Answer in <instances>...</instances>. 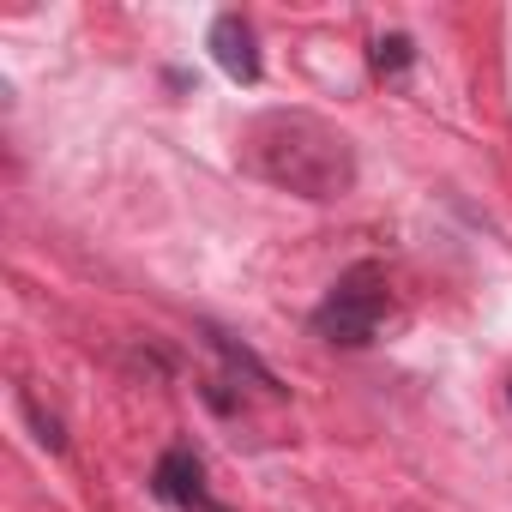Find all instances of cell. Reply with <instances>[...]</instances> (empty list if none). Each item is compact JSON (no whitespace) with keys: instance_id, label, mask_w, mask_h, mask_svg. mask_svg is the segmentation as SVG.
<instances>
[{"instance_id":"obj_5","label":"cell","mask_w":512,"mask_h":512,"mask_svg":"<svg viewBox=\"0 0 512 512\" xmlns=\"http://www.w3.org/2000/svg\"><path fill=\"white\" fill-rule=\"evenodd\" d=\"M199 332H205V344L217 350V362L229 368V380H253V386H260V392H272V398L284 392V386H278V374H272V368H266L260 356H253L247 344H235V338H229L223 326H199Z\"/></svg>"},{"instance_id":"obj_1","label":"cell","mask_w":512,"mask_h":512,"mask_svg":"<svg viewBox=\"0 0 512 512\" xmlns=\"http://www.w3.org/2000/svg\"><path fill=\"white\" fill-rule=\"evenodd\" d=\"M235 157L253 181L314 199V205H332L356 187V145L308 109H266V115L241 121Z\"/></svg>"},{"instance_id":"obj_8","label":"cell","mask_w":512,"mask_h":512,"mask_svg":"<svg viewBox=\"0 0 512 512\" xmlns=\"http://www.w3.org/2000/svg\"><path fill=\"white\" fill-rule=\"evenodd\" d=\"M506 404H512V380H506Z\"/></svg>"},{"instance_id":"obj_6","label":"cell","mask_w":512,"mask_h":512,"mask_svg":"<svg viewBox=\"0 0 512 512\" xmlns=\"http://www.w3.org/2000/svg\"><path fill=\"white\" fill-rule=\"evenodd\" d=\"M368 61H374V73H380V79H404V73L416 67V43H410L404 31H386V37H374Z\"/></svg>"},{"instance_id":"obj_3","label":"cell","mask_w":512,"mask_h":512,"mask_svg":"<svg viewBox=\"0 0 512 512\" xmlns=\"http://www.w3.org/2000/svg\"><path fill=\"white\" fill-rule=\"evenodd\" d=\"M151 494L169 500L175 512H229V506L211 500V488H205V464H199L187 446H169V452L157 458V470H151Z\"/></svg>"},{"instance_id":"obj_4","label":"cell","mask_w":512,"mask_h":512,"mask_svg":"<svg viewBox=\"0 0 512 512\" xmlns=\"http://www.w3.org/2000/svg\"><path fill=\"white\" fill-rule=\"evenodd\" d=\"M211 61L235 79V85H260V37L241 13H217L211 19Z\"/></svg>"},{"instance_id":"obj_7","label":"cell","mask_w":512,"mask_h":512,"mask_svg":"<svg viewBox=\"0 0 512 512\" xmlns=\"http://www.w3.org/2000/svg\"><path fill=\"white\" fill-rule=\"evenodd\" d=\"M19 416L31 422L37 446H49V452H67V428H61V416H55V410H43V404H37V392H19Z\"/></svg>"},{"instance_id":"obj_2","label":"cell","mask_w":512,"mask_h":512,"mask_svg":"<svg viewBox=\"0 0 512 512\" xmlns=\"http://www.w3.org/2000/svg\"><path fill=\"white\" fill-rule=\"evenodd\" d=\"M386 308H392L386 272H380L374 260H356V266L326 290V302L314 308L308 326H314V338H326V344H338V350H362V344H374Z\"/></svg>"}]
</instances>
